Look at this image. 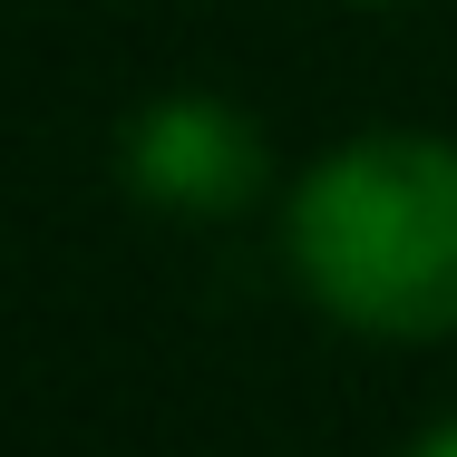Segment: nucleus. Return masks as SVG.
Listing matches in <instances>:
<instances>
[{
	"mask_svg": "<svg viewBox=\"0 0 457 457\" xmlns=\"http://www.w3.org/2000/svg\"><path fill=\"white\" fill-rule=\"evenodd\" d=\"M292 273L370 341L457 331V146L379 127L292 185Z\"/></svg>",
	"mask_w": 457,
	"mask_h": 457,
	"instance_id": "obj_1",
	"label": "nucleus"
},
{
	"mask_svg": "<svg viewBox=\"0 0 457 457\" xmlns=\"http://www.w3.org/2000/svg\"><path fill=\"white\" fill-rule=\"evenodd\" d=\"M127 185L166 214H244L263 195V137L224 97H156L127 117Z\"/></svg>",
	"mask_w": 457,
	"mask_h": 457,
	"instance_id": "obj_2",
	"label": "nucleus"
},
{
	"mask_svg": "<svg viewBox=\"0 0 457 457\" xmlns=\"http://www.w3.org/2000/svg\"><path fill=\"white\" fill-rule=\"evenodd\" d=\"M419 457H457V419H448V428H428V438H419Z\"/></svg>",
	"mask_w": 457,
	"mask_h": 457,
	"instance_id": "obj_3",
	"label": "nucleus"
}]
</instances>
